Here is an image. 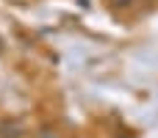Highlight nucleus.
Returning <instances> with one entry per match:
<instances>
[{"label":"nucleus","mask_w":158,"mask_h":138,"mask_svg":"<svg viewBox=\"0 0 158 138\" xmlns=\"http://www.w3.org/2000/svg\"><path fill=\"white\" fill-rule=\"evenodd\" d=\"M128 3H131V0H117V6H128Z\"/></svg>","instance_id":"3"},{"label":"nucleus","mask_w":158,"mask_h":138,"mask_svg":"<svg viewBox=\"0 0 158 138\" xmlns=\"http://www.w3.org/2000/svg\"><path fill=\"white\" fill-rule=\"evenodd\" d=\"M39 138H58V136H56V133H50V130H44V133H42Z\"/></svg>","instance_id":"2"},{"label":"nucleus","mask_w":158,"mask_h":138,"mask_svg":"<svg viewBox=\"0 0 158 138\" xmlns=\"http://www.w3.org/2000/svg\"><path fill=\"white\" fill-rule=\"evenodd\" d=\"M0 136L3 138H19V130H17L14 122H3V124H0Z\"/></svg>","instance_id":"1"}]
</instances>
